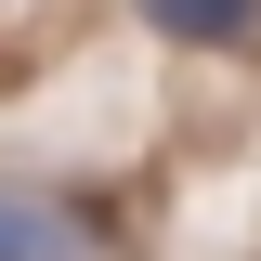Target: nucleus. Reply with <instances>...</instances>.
I'll return each instance as SVG.
<instances>
[{
    "mask_svg": "<svg viewBox=\"0 0 261 261\" xmlns=\"http://www.w3.org/2000/svg\"><path fill=\"white\" fill-rule=\"evenodd\" d=\"M0 261H65V222L27 209V196H0Z\"/></svg>",
    "mask_w": 261,
    "mask_h": 261,
    "instance_id": "2",
    "label": "nucleus"
},
{
    "mask_svg": "<svg viewBox=\"0 0 261 261\" xmlns=\"http://www.w3.org/2000/svg\"><path fill=\"white\" fill-rule=\"evenodd\" d=\"M144 27L196 39V53H222V39H248V27H261V0H144Z\"/></svg>",
    "mask_w": 261,
    "mask_h": 261,
    "instance_id": "1",
    "label": "nucleus"
}]
</instances>
